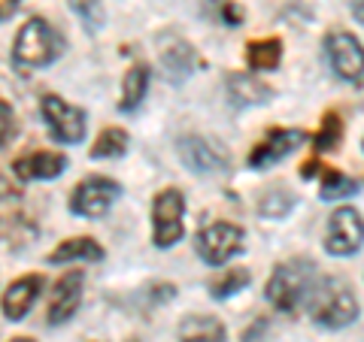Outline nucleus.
Segmentation results:
<instances>
[{
	"mask_svg": "<svg viewBox=\"0 0 364 342\" xmlns=\"http://www.w3.org/2000/svg\"><path fill=\"white\" fill-rule=\"evenodd\" d=\"M304 303H306L310 318L325 330H343L349 324H355V318L361 312L358 297L352 294V288L343 279L313 282V288H310V294H306Z\"/></svg>",
	"mask_w": 364,
	"mask_h": 342,
	"instance_id": "1",
	"label": "nucleus"
},
{
	"mask_svg": "<svg viewBox=\"0 0 364 342\" xmlns=\"http://www.w3.org/2000/svg\"><path fill=\"white\" fill-rule=\"evenodd\" d=\"M316 282V264L306 258H291L273 267L264 285V297L277 312H294L306 300Z\"/></svg>",
	"mask_w": 364,
	"mask_h": 342,
	"instance_id": "2",
	"label": "nucleus"
},
{
	"mask_svg": "<svg viewBox=\"0 0 364 342\" xmlns=\"http://www.w3.org/2000/svg\"><path fill=\"white\" fill-rule=\"evenodd\" d=\"M61 52H64V37L40 16H33L21 25L13 45V58L21 67H49L61 58Z\"/></svg>",
	"mask_w": 364,
	"mask_h": 342,
	"instance_id": "3",
	"label": "nucleus"
},
{
	"mask_svg": "<svg viewBox=\"0 0 364 342\" xmlns=\"http://www.w3.org/2000/svg\"><path fill=\"white\" fill-rule=\"evenodd\" d=\"M246 248V233L240 224L213 221L195 233V252L207 267H225Z\"/></svg>",
	"mask_w": 364,
	"mask_h": 342,
	"instance_id": "4",
	"label": "nucleus"
},
{
	"mask_svg": "<svg viewBox=\"0 0 364 342\" xmlns=\"http://www.w3.org/2000/svg\"><path fill=\"white\" fill-rule=\"evenodd\" d=\"M186 233V194L179 188H164L152 200V246L173 248Z\"/></svg>",
	"mask_w": 364,
	"mask_h": 342,
	"instance_id": "5",
	"label": "nucleus"
},
{
	"mask_svg": "<svg viewBox=\"0 0 364 342\" xmlns=\"http://www.w3.org/2000/svg\"><path fill=\"white\" fill-rule=\"evenodd\" d=\"M40 112H43V121H46V128H49L52 140H58L64 145H76L85 140V131H88L85 109L67 104V100L55 97V94H46L40 104Z\"/></svg>",
	"mask_w": 364,
	"mask_h": 342,
	"instance_id": "6",
	"label": "nucleus"
},
{
	"mask_svg": "<svg viewBox=\"0 0 364 342\" xmlns=\"http://www.w3.org/2000/svg\"><path fill=\"white\" fill-rule=\"evenodd\" d=\"M122 185L107 176H88L82 179L70 194V212L79 219H104L116 206Z\"/></svg>",
	"mask_w": 364,
	"mask_h": 342,
	"instance_id": "7",
	"label": "nucleus"
},
{
	"mask_svg": "<svg viewBox=\"0 0 364 342\" xmlns=\"http://www.w3.org/2000/svg\"><path fill=\"white\" fill-rule=\"evenodd\" d=\"M325 55L337 79L349 85L364 82V45L358 37H352L349 31H331L325 37Z\"/></svg>",
	"mask_w": 364,
	"mask_h": 342,
	"instance_id": "8",
	"label": "nucleus"
},
{
	"mask_svg": "<svg viewBox=\"0 0 364 342\" xmlns=\"http://www.w3.org/2000/svg\"><path fill=\"white\" fill-rule=\"evenodd\" d=\"M361 246H364L361 212L352 206L334 209L331 219H328V231H325V252L334 258H352L361 252Z\"/></svg>",
	"mask_w": 364,
	"mask_h": 342,
	"instance_id": "9",
	"label": "nucleus"
},
{
	"mask_svg": "<svg viewBox=\"0 0 364 342\" xmlns=\"http://www.w3.org/2000/svg\"><path fill=\"white\" fill-rule=\"evenodd\" d=\"M179 161L198 176H219L231 170V158L215 140L200 133H188L179 140Z\"/></svg>",
	"mask_w": 364,
	"mask_h": 342,
	"instance_id": "10",
	"label": "nucleus"
},
{
	"mask_svg": "<svg viewBox=\"0 0 364 342\" xmlns=\"http://www.w3.org/2000/svg\"><path fill=\"white\" fill-rule=\"evenodd\" d=\"M304 140H306V133L298 128H273L252 145L246 164H249V170H270V167L286 161L289 155L298 152Z\"/></svg>",
	"mask_w": 364,
	"mask_h": 342,
	"instance_id": "11",
	"label": "nucleus"
},
{
	"mask_svg": "<svg viewBox=\"0 0 364 342\" xmlns=\"http://www.w3.org/2000/svg\"><path fill=\"white\" fill-rule=\"evenodd\" d=\"M225 91H228V104L234 109H252V106H264L277 97L273 85H267L258 73H228L225 79Z\"/></svg>",
	"mask_w": 364,
	"mask_h": 342,
	"instance_id": "12",
	"label": "nucleus"
},
{
	"mask_svg": "<svg viewBox=\"0 0 364 342\" xmlns=\"http://www.w3.org/2000/svg\"><path fill=\"white\" fill-rule=\"evenodd\" d=\"M82 291H85V272L82 270H70L58 279L52 303H49V324L52 327L67 324L76 315L79 303H82Z\"/></svg>",
	"mask_w": 364,
	"mask_h": 342,
	"instance_id": "13",
	"label": "nucleus"
},
{
	"mask_svg": "<svg viewBox=\"0 0 364 342\" xmlns=\"http://www.w3.org/2000/svg\"><path fill=\"white\" fill-rule=\"evenodd\" d=\"M67 164L70 161L61 152H31V155H21L13 164V173L21 182H49V179L64 176Z\"/></svg>",
	"mask_w": 364,
	"mask_h": 342,
	"instance_id": "14",
	"label": "nucleus"
},
{
	"mask_svg": "<svg viewBox=\"0 0 364 342\" xmlns=\"http://www.w3.org/2000/svg\"><path fill=\"white\" fill-rule=\"evenodd\" d=\"M43 285H46L43 276H21L9 285L4 291V315L9 321H21V318L31 312V306L37 303Z\"/></svg>",
	"mask_w": 364,
	"mask_h": 342,
	"instance_id": "15",
	"label": "nucleus"
},
{
	"mask_svg": "<svg viewBox=\"0 0 364 342\" xmlns=\"http://www.w3.org/2000/svg\"><path fill=\"white\" fill-rule=\"evenodd\" d=\"M161 67L170 82H186L198 67V55L186 40H170V45L161 49Z\"/></svg>",
	"mask_w": 364,
	"mask_h": 342,
	"instance_id": "16",
	"label": "nucleus"
},
{
	"mask_svg": "<svg viewBox=\"0 0 364 342\" xmlns=\"http://www.w3.org/2000/svg\"><path fill=\"white\" fill-rule=\"evenodd\" d=\"M228 330L215 315H188L179 324V342H225Z\"/></svg>",
	"mask_w": 364,
	"mask_h": 342,
	"instance_id": "17",
	"label": "nucleus"
},
{
	"mask_svg": "<svg viewBox=\"0 0 364 342\" xmlns=\"http://www.w3.org/2000/svg\"><path fill=\"white\" fill-rule=\"evenodd\" d=\"M246 64L252 73H273L282 64V40L279 37L252 40L246 45Z\"/></svg>",
	"mask_w": 364,
	"mask_h": 342,
	"instance_id": "18",
	"label": "nucleus"
},
{
	"mask_svg": "<svg viewBox=\"0 0 364 342\" xmlns=\"http://www.w3.org/2000/svg\"><path fill=\"white\" fill-rule=\"evenodd\" d=\"M49 264H70V260H104V248H100L97 239L91 236H73L64 239V243L49 252Z\"/></svg>",
	"mask_w": 364,
	"mask_h": 342,
	"instance_id": "19",
	"label": "nucleus"
},
{
	"mask_svg": "<svg viewBox=\"0 0 364 342\" xmlns=\"http://www.w3.org/2000/svg\"><path fill=\"white\" fill-rule=\"evenodd\" d=\"M146 91H149V67L146 64H136L128 70L122 82V100H119V109L122 112H134L136 106L143 104Z\"/></svg>",
	"mask_w": 364,
	"mask_h": 342,
	"instance_id": "20",
	"label": "nucleus"
},
{
	"mask_svg": "<svg viewBox=\"0 0 364 342\" xmlns=\"http://www.w3.org/2000/svg\"><path fill=\"white\" fill-rule=\"evenodd\" d=\"M249 282H252V272H249L246 267H231V270H225L222 276H215L210 282V297L213 300H231L240 291L249 288Z\"/></svg>",
	"mask_w": 364,
	"mask_h": 342,
	"instance_id": "21",
	"label": "nucleus"
},
{
	"mask_svg": "<svg viewBox=\"0 0 364 342\" xmlns=\"http://www.w3.org/2000/svg\"><path fill=\"white\" fill-rule=\"evenodd\" d=\"M128 145H131L128 131L107 128V131H100L95 145H91V158H97V161H107V158H122L124 152H128Z\"/></svg>",
	"mask_w": 364,
	"mask_h": 342,
	"instance_id": "22",
	"label": "nucleus"
},
{
	"mask_svg": "<svg viewBox=\"0 0 364 342\" xmlns=\"http://www.w3.org/2000/svg\"><path fill=\"white\" fill-rule=\"evenodd\" d=\"M358 182L349 179L346 173H340L334 167H322V191H318V197L322 200H343V197H352V194H358Z\"/></svg>",
	"mask_w": 364,
	"mask_h": 342,
	"instance_id": "23",
	"label": "nucleus"
},
{
	"mask_svg": "<svg viewBox=\"0 0 364 342\" xmlns=\"http://www.w3.org/2000/svg\"><path fill=\"white\" fill-rule=\"evenodd\" d=\"M294 203H298V197H294L289 188H277L258 200V215L261 219H270V221H279L294 209Z\"/></svg>",
	"mask_w": 364,
	"mask_h": 342,
	"instance_id": "24",
	"label": "nucleus"
},
{
	"mask_svg": "<svg viewBox=\"0 0 364 342\" xmlns=\"http://www.w3.org/2000/svg\"><path fill=\"white\" fill-rule=\"evenodd\" d=\"M340 143H343V121H340L337 112H325L322 124H318V131L313 136L316 152H337Z\"/></svg>",
	"mask_w": 364,
	"mask_h": 342,
	"instance_id": "25",
	"label": "nucleus"
},
{
	"mask_svg": "<svg viewBox=\"0 0 364 342\" xmlns=\"http://www.w3.org/2000/svg\"><path fill=\"white\" fill-rule=\"evenodd\" d=\"M203 13L222 28H243V6L237 0H203Z\"/></svg>",
	"mask_w": 364,
	"mask_h": 342,
	"instance_id": "26",
	"label": "nucleus"
},
{
	"mask_svg": "<svg viewBox=\"0 0 364 342\" xmlns=\"http://www.w3.org/2000/svg\"><path fill=\"white\" fill-rule=\"evenodd\" d=\"M67 4H70V9L73 13L79 16L88 25V31H100L104 28V0H67Z\"/></svg>",
	"mask_w": 364,
	"mask_h": 342,
	"instance_id": "27",
	"label": "nucleus"
},
{
	"mask_svg": "<svg viewBox=\"0 0 364 342\" xmlns=\"http://www.w3.org/2000/svg\"><path fill=\"white\" fill-rule=\"evenodd\" d=\"M9 133H13V109L0 100V145L9 140Z\"/></svg>",
	"mask_w": 364,
	"mask_h": 342,
	"instance_id": "28",
	"label": "nucleus"
},
{
	"mask_svg": "<svg viewBox=\"0 0 364 342\" xmlns=\"http://www.w3.org/2000/svg\"><path fill=\"white\" fill-rule=\"evenodd\" d=\"M18 6H21V0H0V21L13 18L18 13Z\"/></svg>",
	"mask_w": 364,
	"mask_h": 342,
	"instance_id": "29",
	"label": "nucleus"
},
{
	"mask_svg": "<svg viewBox=\"0 0 364 342\" xmlns=\"http://www.w3.org/2000/svg\"><path fill=\"white\" fill-rule=\"evenodd\" d=\"M349 13H352V18H355L358 25H364V0H352V4H349Z\"/></svg>",
	"mask_w": 364,
	"mask_h": 342,
	"instance_id": "30",
	"label": "nucleus"
},
{
	"mask_svg": "<svg viewBox=\"0 0 364 342\" xmlns=\"http://www.w3.org/2000/svg\"><path fill=\"white\" fill-rule=\"evenodd\" d=\"M9 194H13V188H9V182L0 176V197H9Z\"/></svg>",
	"mask_w": 364,
	"mask_h": 342,
	"instance_id": "31",
	"label": "nucleus"
},
{
	"mask_svg": "<svg viewBox=\"0 0 364 342\" xmlns=\"http://www.w3.org/2000/svg\"><path fill=\"white\" fill-rule=\"evenodd\" d=\"M9 342H37V339H28V336H16V339H9Z\"/></svg>",
	"mask_w": 364,
	"mask_h": 342,
	"instance_id": "32",
	"label": "nucleus"
},
{
	"mask_svg": "<svg viewBox=\"0 0 364 342\" xmlns=\"http://www.w3.org/2000/svg\"><path fill=\"white\" fill-rule=\"evenodd\" d=\"M128 342H140V339H128Z\"/></svg>",
	"mask_w": 364,
	"mask_h": 342,
	"instance_id": "33",
	"label": "nucleus"
},
{
	"mask_svg": "<svg viewBox=\"0 0 364 342\" xmlns=\"http://www.w3.org/2000/svg\"><path fill=\"white\" fill-rule=\"evenodd\" d=\"M361 149H364V143H361Z\"/></svg>",
	"mask_w": 364,
	"mask_h": 342,
	"instance_id": "34",
	"label": "nucleus"
}]
</instances>
